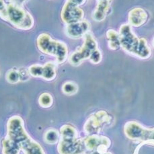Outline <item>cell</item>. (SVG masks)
Segmentation results:
<instances>
[{"mask_svg": "<svg viewBox=\"0 0 154 154\" xmlns=\"http://www.w3.org/2000/svg\"><path fill=\"white\" fill-rule=\"evenodd\" d=\"M7 137L15 141L24 154H45L38 143L28 135L24 129V121L18 116H14L7 123Z\"/></svg>", "mask_w": 154, "mask_h": 154, "instance_id": "cell-1", "label": "cell"}, {"mask_svg": "<svg viewBox=\"0 0 154 154\" xmlns=\"http://www.w3.org/2000/svg\"><path fill=\"white\" fill-rule=\"evenodd\" d=\"M119 34L121 47L127 53L142 59L150 57L152 51L146 39L139 38L129 24H122Z\"/></svg>", "mask_w": 154, "mask_h": 154, "instance_id": "cell-2", "label": "cell"}, {"mask_svg": "<svg viewBox=\"0 0 154 154\" xmlns=\"http://www.w3.org/2000/svg\"><path fill=\"white\" fill-rule=\"evenodd\" d=\"M0 17L20 30H29L35 24L32 15L26 11L21 5L10 3L0 12Z\"/></svg>", "mask_w": 154, "mask_h": 154, "instance_id": "cell-3", "label": "cell"}, {"mask_svg": "<svg viewBox=\"0 0 154 154\" xmlns=\"http://www.w3.org/2000/svg\"><path fill=\"white\" fill-rule=\"evenodd\" d=\"M36 44L40 51L56 59L58 64H62L68 57V48L66 44L54 40L47 33H42L36 40Z\"/></svg>", "mask_w": 154, "mask_h": 154, "instance_id": "cell-4", "label": "cell"}, {"mask_svg": "<svg viewBox=\"0 0 154 154\" xmlns=\"http://www.w3.org/2000/svg\"><path fill=\"white\" fill-rule=\"evenodd\" d=\"M58 151L60 154H81L84 148L83 143L78 138L77 131L71 125H63L60 129Z\"/></svg>", "mask_w": 154, "mask_h": 154, "instance_id": "cell-5", "label": "cell"}, {"mask_svg": "<svg viewBox=\"0 0 154 154\" xmlns=\"http://www.w3.org/2000/svg\"><path fill=\"white\" fill-rule=\"evenodd\" d=\"M84 44L73 53L69 57V62L73 66H78L85 60L89 59L94 51L98 49V43L92 34L88 32L84 36Z\"/></svg>", "mask_w": 154, "mask_h": 154, "instance_id": "cell-6", "label": "cell"}, {"mask_svg": "<svg viewBox=\"0 0 154 154\" xmlns=\"http://www.w3.org/2000/svg\"><path fill=\"white\" fill-rule=\"evenodd\" d=\"M84 16V10L80 7L77 6L66 1L62 8L61 17L65 24H70L83 20Z\"/></svg>", "mask_w": 154, "mask_h": 154, "instance_id": "cell-7", "label": "cell"}, {"mask_svg": "<svg viewBox=\"0 0 154 154\" xmlns=\"http://www.w3.org/2000/svg\"><path fill=\"white\" fill-rule=\"evenodd\" d=\"M90 24L86 20H82L75 23L67 24L65 28V33L71 38L77 39L84 37L89 32Z\"/></svg>", "mask_w": 154, "mask_h": 154, "instance_id": "cell-8", "label": "cell"}, {"mask_svg": "<svg viewBox=\"0 0 154 154\" xmlns=\"http://www.w3.org/2000/svg\"><path fill=\"white\" fill-rule=\"evenodd\" d=\"M148 14L141 8H135L128 14V22L131 27H139L147 21Z\"/></svg>", "mask_w": 154, "mask_h": 154, "instance_id": "cell-9", "label": "cell"}, {"mask_svg": "<svg viewBox=\"0 0 154 154\" xmlns=\"http://www.w3.org/2000/svg\"><path fill=\"white\" fill-rule=\"evenodd\" d=\"M110 8V2H98L96 7L94 11L92 17L96 22H102L106 18Z\"/></svg>", "mask_w": 154, "mask_h": 154, "instance_id": "cell-10", "label": "cell"}, {"mask_svg": "<svg viewBox=\"0 0 154 154\" xmlns=\"http://www.w3.org/2000/svg\"><path fill=\"white\" fill-rule=\"evenodd\" d=\"M56 65L54 62L49 61L43 65L42 78L47 81H52L56 78Z\"/></svg>", "mask_w": 154, "mask_h": 154, "instance_id": "cell-11", "label": "cell"}, {"mask_svg": "<svg viewBox=\"0 0 154 154\" xmlns=\"http://www.w3.org/2000/svg\"><path fill=\"white\" fill-rule=\"evenodd\" d=\"M3 154H19L20 148L16 143L6 136L2 142Z\"/></svg>", "mask_w": 154, "mask_h": 154, "instance_id": "cell-12", "label": "cell"}, {"mask_svg": "<svg viewBox=\"0 0 154 154\" xmlns=\"http://www.w3.org/2000/svg\"><path fill=\"white\" fill-rule=\"evenodd\" d=\"M106 37L108 41V47L112 50H116L121 47L119 34L115 30L110 29L106 32Z\"/></svg>", "mask_w": 154, "mask_h": 154, "instance_id": "cell-13", "label": "cell"}, {"mask_svg": "<svg viewBox=\"0 0 154 154\" xmlns=\"http://www.w3.org/2000/svg\"><path fill=\"white\" fill-rule=\"evenodd\" d=\"M44 139L48 144H55L59 140V133L55 129L48 130L45 134Z\"/></svg>", "mask_w": 154, "mask_h": 154, "instance_id": "cell-14", "label": "cell"}, {"mask_svg": "<svg viewBox=\"0 0 154 154\" xmlns=\"http://www.w3.org/2000/svg\"><path fill=\"white\" fill-rule=\"evenodd\" d=\"M38 104L42 108H49L53 104V98L49 93L45 92L39 96Z\"/></svg>", "mask_w": 154, "mask_h": 154, "instance_id": "cell-15", "label": "cell"}, {"mask_svg": "<svg viewBox=\"0 0 154 154\" xmlns=\"http://www.w3.org/2000/svg\"><path fill=\"white\" fill-rule=\"evenodd\" d=\"M78 90V86L73 82H67L63 85L62 91L66 95H73Z\"/></svg>", "mask_w": 154, "mask_h": 154, "instance_id": "cell-16", "label": "cell"}, {"mask_svg": "<svg viewBox=\"0 0 154 154\" xmlns=\"http://www.w3.org/2000/svg\"><path fill=\"white\" fill-rule=\"evenodd\" d=\"M5 78H6V80L9 82V83L16 84L18 83L20 80H21L20 73L19 71L16 69H10L6 73Z\"/></svg>", "mask_w": 154, "mask_h": 154, "instance_id": "cell-17", "label": "cell"}, {"mask_svg": "<svg viewBox=\"0 0 154 154\" xmlns=\"http://www.w3.org/2000/svg\"><path fill=\"white\" fill-rule=\"evenodd\" d=\"M42 68H43V65H38V64H35L32 65L28 67V71L31 76L34 77V78H41L42 75Z\"/></svg>", "mask_w": 154, "mask_h": 154, "instance_id": "cell-18", "label": "cell"}, {"mask_svg": "<svg viewBox=\"0 0 154 154\" xmlns=\"http://www.w3.org/2000/svg\"><path fill=\"white\" fill-rule=\"evenodd\" d=\"M102 59V53L100 52L98 48L96 49V51H94L92 55H91L89 59L90 61L93 64H98L101 62Z\"/></svg>", "mask_w": 154, "mask_h": 154, "instance_id": "cell-19", "label": "cell"}, {"mask_svg": "<svg viewBox=\"0 0 154 154\" xmlns=\"http://www.w3.org/2000/svg\"><path fill=\"white\" fill-rule=\"evenodd\" d=\"M67 2L71 3V4H72L73 5H75L77 6H80V5H83L85 0H66Z\"/></svg>", "mask_w": 154, "mask_h": 154, "instance_id": "cell-20", "label": "cell"}, {"mask_svg": "<svg viewBox=\"0 0 154 154\" xmlns=\"http://www.w3.org/2000/svg\"><path fill=\"white\" fill-rule=\"evenodd\" d=\"M26 2V0H11V3H13V4H15L16 5H21L22 6V4H23V3Z\"/></svg>", "mask_w": 154, "mask_h": 154, "instance_id": "cell-21", "label": "cell"}, {"mask_svg": "<svg viewBox=\"0 0 154 154\" xmlns=\"http://www.w3.org/2000/svg\"><path fill=\"white\" fill-rule=\"evenodd\" d=\"M6 7V4H5L4 0H0V12L5 9Z\"/></svg>", "mask_w": 154, "mask_h": 154, "instance_id": "cell-22", "label": "cell"}, {"mask_svg": "<svg viewBox=\"0 0 154 154\" xmlns=\"http://www.w3.org/2000/svg\"><path fill=\"white\" fill-rule=\"evenodd\" d=\"M98 2H101V1H107V2H110L111 0H98Z\"/></svg>", "mask_w": 154, "mask_h": 154, "instance_id": "cell-23", "label": "cell"}, {"mask_svg": "<svg viewBox=\"0 0 154 154\" xmlns=\"http://www.w3.org/2000/svg\"><path fill=\"white\" fill-rule=\"evenodd\" d=\"M152 43H153V46L154 47V38H153V42H152Z\"/></svg>", "mask_w": 154, "mask_h": 154, "instance_id": "cell-24", "label": "cell"}]
</instances>
